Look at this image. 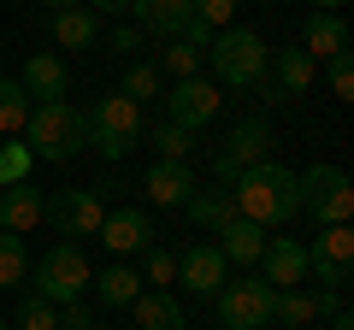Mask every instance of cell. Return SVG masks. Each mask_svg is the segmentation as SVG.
I'll use <instances>...</instances> for the list:
<instances>
[{"label":"cell","instance_id":"b9f144b4","mask_svg":"<svg viewBox=\"0 0 354 330\" xmlns=\"http://www.w3.org/2000/svg\"><path fill=\"white\" fill-rule=\"evenodd\" d=\"M337 6H342V0H313V12H337Z\"/></svg>","mask_w":354,"mask_h":330},{"label":"cell","instance_id":"5b68a950","mask_svg":"<svg viewBox=\"0 0 354 330\" xmlns=\"http://www.w3.org/2000/svg\"><path fill=\"white\" fill-rule=\"evenodd\" d=\"M354 213V183L342 165H307L301 171V218H313L319 230L325 224H348Z\"/></svg>","mask_w":354,"mask_h":330},{"label":"cell","instance_id":"83f0119b","mask_svg":"<svg viewBox=\"0 0 354 330\" xmlns=\"http://www.w3.org/2000/svg\"><path fill=\"white\" fill-rule=\"evenodd\" d=\"M24 118H30L24 83H18V77H0V136H18V130H24Z\"/></svg>","mask_w":354,"mask_h":330},{"label":"cell","instance_id":"8992f818","mask_svg":"<svg viewBox=\"0 0 354 330\" xmlns=\"http://www.w3.org/2000/svg\"><path fill=\"white\" fill-rule=\"evenodd\" d=\"M88 283H95V271H88V260H83L77 242H53L48 254L36 260V295H41V301H53V307L83 301Z\"/></svg>","mask_w":354,"mask_h":330},{"label":"cell","instance_id":"d6986e66","mask_svg":"<svg viewBox=\"0 0 354 330\" xmlns=\"http://www.w3.org/2000/svg\"><path fill=\"white\" fill-rule=\"evenodd\" d=\"M41 201L48 195L36 189V183H12V189H0V230H12V236H24V230L41 224Z\"/></svg>","mask_w":354,"mask_h":330},{"label":"cell","instance_id":"484cf974","mask_svg":"<svg viewBox=\"0 0 354 330\" xmlns=\"http://www.w3.org/2000/svg\"><path fill=\"white\" fill-rule=\"evenodd\" d=\"M272 324H283V330L319 324V313H313V295H307V289H278V295H272Z\"/></svg>","mask_w":354,"mask_h":330},{"label":"cell","instance_id":"ee69618b","mask_svg":"<svg viewBox=\"0 0 354 330\" xmlns=\"http://www.w3.org/2000/svg\"><path fill=\"white\" fill-rule=\"evenodd\" d=\"M260 330H283V324H260Z\"/></svg>","mask_w":354,"mask_h":330},{"label":"cell","instance_id":"5bb4252c","mask_svg":"<svg viewBox=\"0 0 354 330\" xmlns=\"http://www.w3.org/2000/svg\"><path fill=\"white\" fill-rule=\"evenodd\" d=\"M177 278H183V289H189V295H207V301H213V295L225 289L230 266H225V254H218L213 242H195L189 254L177 260Z\"/></svg>","mask_w":354,"mask_h":330},{"label":"cell","instance_id":"ffe728a7","mask_svg":"<svg viewBox=\"0 0 354 330\" xmlns=\"http://www.w3.org/2000/svg\"><path fill=\"white\" fill-rule=\"evenodd\" d=\"M130 313H136V330H189V318H183L171 289H142L130 301Z\"/></svg>","mask_w":354,"mask_h":330},{"label":"cell","instance_id":"6da1fadb","mask_svg":"<svg viewBox=\"0 0 354 330\" xmlns=\"http://www.w3.org/2000/svg\"><path fill=\"white\" fill-rule=\"evenodd\" d=\"M230 195H236V218H248V224H260V230L301 218V171H290V165H278V159L248 165V171L230 183Z\"/></svg>","mask_w":354,"mask_h":330},{"label":"cell","instance_id":"60d3db41","mask_svg":"<svg viewBox=\"0 0 354 330\" xmlns=\"http://www.w3.org/2000/svg\"><path fill=\"white\" fill-rule=\"evenodd\" d=\"M41 6H53V12H65V6H83V0H41Z\"/></svg>","mask_w":354,"mask_h":330},{"label":"cell","instance_id":"3957f363","mask_svg":"<svg viewBox=\"0 0 354 330\" xmlns=\"http://www.w3.org/2000/svg\"><path fill=\"white\" fill-rule=\"evenodd\" d=\"M207 65H213V77L225 83V89H254V83L266 77V65H272V48H266L260 30L225 24L213 36V48H207Z\"/></svg>","mask_w":354,"mask_h":330},{"label":"cell","instance_id":"cb8c5ba5","mask_svg":"<svg viewBox=\"0 0 354 330\" xmlns=\"http://www.w3.org/2000/svg\"><path fill=\"white\" fill-rule=\"evenodd\" d=\"M307 248V266H348L354 260V230L348 224H325L313 242H301Z\"/></svg>","mask_w":354,"mask_h":330},{"label":"cell","instance_id":"4dcf8cb0","mask_svg":"<svg viewBox=\"0 0 354 330\" xmlns=\"http://www.w3.org/2000/svg\"><path fill=\"white\" fill-rule=\"evenodd\" d=\"M160 71L177 77V83H183V77H201V53H195L189 41H171V48H160Z\"/></svg>","mask_w":354,"mask_h":330},{"label":"cell","instance_id":"7a4b0ae2","mask_svg":"<svg viewBox=\"0 0 354 330\" xmlns=\"http://www.w3.org/2000/svg\"><path fill=\"white\" fill-rule=\"evenodd\" d=\"M24 148L36 153V159H48V165L77 159V153L88 148V136H83V113H77L71 101L30 106V118H24Z\"/></svg>","mask_w":354,"mask_h":330},{"label":"cell","instance_id":"d590c367","mask_svg":"<svg viewBox=\"0 0 354 330\" xmlns=\"http://www.w3.org/2000/svg\"><path fill=\"white\" fill-rule=\"evenodd\" d=\"M230 12H236V0H195V24H207V30H225Z\"/></svg>","mask_w":354,"mask_h":330},{"label":"cell","instance_id":"9a60e30c","mask_svg":"<svg viewBox=\"0 0 354 330\" xmlns=\"http://www.w3.org/2000/svg\"><path fill=\"white\" fill-rule=\"evenodd\" d=\"M142 189H148L153 206H183L195 189H201V183H195L189 159H153V165H148V177H142Z\"/></svg>","mask_w":354,"mask_h":330},{"label":"cell","instance_id":"ba28073f","mask_svg":"<svg viewBox=\"0 0 354 330\" xmlns=\"http://www.w3.org/2000/svg\"><path fill=\"white\" fill-rule=\"evenodd\" d=\"M101 218H106L101 183H95V189H59V195H48V201H41V224H53L65 242H71V236H95V230H101Z\"/></svg>","mask_w":354,"mask_h":330},{"label":"cell","instance_id":"44dd1931","mask_svg":"<svg viewBox=\"0 0 354 330\" xmlns=\"http://www.w3.org/2000/svg\"><path fill=\"white\" fill-rule=\"evenodd\" d=\"M218 254H225V266H260V248H266V230L248 224V218H230L225 230H218L213 242Z\"/></svg>","mask_w":354,"mask_h":330},{"label":"cell","instance_id":"9c48e42d","mask_svg":"<svg viewBox=\"0 0 354 330\" xmlns=\"http://www.w3.org/2000/svg\"><path fill=\"white\" fill-rule=\"evenodd\" d=\"M260 159H272V124H266V118H242L225 136V148L213 153V177L230 189V183H236L248 165H260Z\"/></svg>","mask_w":354,"mask_h":330},{"label":"cell","instance_id":"8fae6325","mask_svg":"<svg viewBox=\"0 0 354 330\" xmlns=\"http://www.w3.org/2000/svg\"><path fill=\"white\" fill-rule=\"evenodd\" d=\"M165 118L183 130H201L218 118V83H207V77H183V83H171V95H165Z\"/></svg>","mask_w":354,"mask_h":330},{"label":"cell","instance_id":"e0dca14e","mask_svg":"<svg viewBox=\"0 0 354 330\" xmlns=\"http://www.w3.org/2000/svg\"><path fill=\"white\" fill-rule=\"evenodd\" d=\"M130 12H136V30H142V36L177 41V36H183V24L195 18V0H130Z\"/></svg>","mask_w":354,"mask_h":330},{"label":"cell","instance_id":"4fadbf2b","mask_svg":"<svg viewBox=\"0 0 354 330\" xmlns=\"http://www.w3.org/2000/svg\"><path fill=\"white\" fill-rule=\"evenodd\" d=\"M95 236H101L106 248L124 260V254H142V248H153V218L142 213V206H118V213H106V218H101V230H95Z\"/></svg>","mask_w":354,"mask_h":330},{"label":"cell","instance_id":"7bdbcfd3","mask_svg":"<svg viewBox=\"0 0 354 330\" xmlns=\"http://www.w3.org/2000/svg\"><path fill=\"white\" fill-rule=\"evenodd\" d=\"M88 330H113V324H88Z\"/></svg>","mask_w":354,"mask_h":330},{"label":"cell","instance_id":"4316f807","mask_svg":"<svg viewBox=\"0 0 354 330\" xmlns=\"http://www.w3.org/2000/svg\"><path fill=\"white\" fill-rule=\"evenodd\" d=\"M24 278H30V248H24V236L0 230V289H24Z\"/></svg>","mask_w":354,"mask_h":330},{"label":"cell","instance_id":"d6a6232c","mask_svg":"<svg viewBox=\"0 0 354 330\" xmlns=\"http://www.w3.org/2000/svg\"><path fill=\"white\" fill-rule=\"evenodd\" d=\"M171 278H177V254H171V248H142V283L165 289Z\"/></svg>","mask_w":354,"mask_h":330},{"label":"cell","instance_id":"74e56055","mask_svg":"<svg viewBox=\"0 0 354 330\" xmlns=\"http://www.w3.org/2000/svg\"><path fill=\"white\" fill-rule=\"evenodd\" d=\"M88 324H95V318L83 313V301H65L59 307V330H88Z\"/></svg>","mask_w":354,"mask_h":330},{"label":"cell","instance_id":"d4e9b609","mask_svg":"<svg viewBox=\"0 0 354 330\" xmlns=\"http://www.w3.org/2000/svg\"><path fill=\"white\" fill-rule=\"evenodd\" d=\"M95 295H101L106 307H130V301H136V295H142V271L118 260V266H106L101 278H95Z\"/></svg>","mask_w":354,"mask_h":330},{"label":"cell","instance_id":"f1b7e54d","mask_svg":"<svg viewBox=\"0 0 354 330\" xmlns=\"http://www.w3.org/2000/svg\"><path fill=\"white\" fill-rule=\"evenodd\" d=\"M30 165H36V153H30L24 142H0V189L24 183V177H30Z\"/></svg>","mask_w":354,"mask_h":330},{"label":"cell","instance_id":"603a6c76","mask_svg":"<svg viewBox=\"0 0 354 330\" xmlns=\"http://www.w3.org/2000/svg\"><path fill=\"white\" fill-rule=\"evenodd\" d=\"M95 36H101V18L88 12V6H65V12H53V41L59 48H95Z\"/></svg>","mask_w":354,"mask_h":330},{"label":"cell","instance_id":"2e32d148","mask_svg":"<svg viewBox=\"0 0 354 330\" xmlns=\"http://www.w3.org/2000/svg\"><path fill=\"white\" fill-rule=\"evenodd\" d=\"M24 95L30 106H48V101H65V89H71V77H65V59L59 53H30L24 59Z\"/></svg>","mask_w":354,"mask_h":330},{"label":"cell","instance_id":"277c9868","mask_svg":"<svg viewBox=\"0 0 354 330\" xmlns=\"http://www.w3.org/2000/svg\"><path fill=\"white\" fill-rule=\"evenodd\" d=\"M83 136H88V148L101 153V159H124L142 142V106L124 101V95H101V101L83 113Z\"/></svg>","mask_w":354,"mask_h":330},{"label":"cell","instance_id":"f6af8a7d","mask_svg":"<svg viewBox=\"0 0 354 330\" xmlns=\"http://www.w3.org/2000/svg\"><path fill=\"white\" fill-rule=\"evenodd\" d=\"M0 330H6V318H0Z\"/></svg>","mask_w":354,"mask_h":330},{"label":"cell","instance_id":"1f68e13d","mask_svg":"<svg viewBox=\"0 0 354 330\" xmlns=\"http://www.w3.org/2000/svg\"><path fill=\"white\" fill-rule=\"evenodd\" d=\"M148 142H153V148H160V159H183V153L195 148V130H183V124H171V118H165V124L153 130Z\"/></svg>","mask_w":354,"mask_h":330},{"label":"cell","instance_id":"e575fe53","mask_svg":"<svg viewBox=\"0 0 354 330\" xmlns=\"http://www.w3.org/2000/svg\"><path fill=\"white\" fill-rule=\"evenodd\" d=\"M330 95L337 101H354V53H337L330 59Z\"/></svg>","mask_w":354,"mask_h":330},{"label":"cell","instance_id":"bcb514c9","mask_svg":"<svg viewBox=\"0 0 354 330\" xmlns=\"http://www.w3.org/2000/svg\"><path fill=\"white\" fill-rule=\"evenodd\" d=\"M301 330H313V324H301Z\"/></svg>","mask_w":354,"mask_h":330},{"label":"cell","instance_id":"f546056e","mask_svg":"<svg viewBox=\"0 0 354 330\" xmlns=\"http://www.w3.org/2000/svg\"><path fill=\"white\" fill-rule=\"evenodd\" d=\"M18 330H59V307L30 289L24 301H18Z\"/></svg>","mask_w":354,"mask_h":330},{"label":"cell","instance_id":"30bf717a","mask_svg":"<svg viewBox=\"0 0 354 330\" xmlns=\"http://www.w3.org/2000/svg\"><path fill=\"white\" fill-rule=\"evenodd\" d=\"M307 89H313V59H307L301 48H283L278 59H272V71L254 83V95H260V101H272V106L295 101V95H307Z\"/></svg>","mask_w":354,"mask_h":330},{"label":"cell","instance_id":"8d00e7d4","mask_svg":"<svg viewBox=\"0 0 354 330\" xmlns=\"http://www.w3.org/2000/svg\"><path fill=\"white\" fill-rule=\"evenodd\" d=\"M307 278H319L325 289H348V266H307Z\"/></svg>","mask_w":354,"mask_h":330},{"label":"cell","instance_id":"836d02e7","mask_svg":"<svg viewBox=\"0 0 354 330\" xmlns=\"http://www.w3.org/2000/svg\"><path fill=\"white\" fill-rule=\"evenodd\" d=\"M118 95H124V101H153V95H160V71H153V65H130V71H124V89H118Z\"/></svg>","mask_w":354,"mask_h":330},{"label":"cell","instance_id":"7c38bea8","mask_svg":"<svg viewBox=\"0 0 354 330\" xmlns=\"http://www.w3.org/2000/svg\"><path fill=\"white\" fill-rule=\"evenodd\" d=\"M260 278L272 283V289H301L307 283V248L295 236H272L260 248Z\"/></svg>","mask_w":354,"mask_h":330},{"label":"cell","instance_id":"ac0fdd59","mask_svg":"<svg viewBox=\"0 0 354 330\" xmlns=\"http://www.w3.org/2000/svg\"><path fill=\"white\" fill-rule=\"evenodd\" d=\"M301 53H307L313 65L348 53V24H342V12H307V24H301Z\"/></svg>","mask_w":354,"mask_h":330},{"label":"cell","instance_id":"ab89813d","mask_svg":"<svg viewBox=\"0 0 354 330\" xmlns=\"http://www.w3.org/2000/svg\"><path fill=\"white\" fill-rule=\"evenodd\" d=\"M113 48H124V53H130V48H142V30H130V24H124V30L113 36Z\"/></svg>","mask_w":354,"mask_h":330},{"label":"cell","instance_id":"7402d4cb","mask_svg":"<svg viewBox=\"0 0 354 330\" xmlns=\"http://www.w3.org/2000/svg\"><path fill=\"white\" fill-rule=\"evenodd\" d=\"M183 213H189V224H201V230H225L230 218H236V195L225 189V183H218V189H195L189 201H183Z\"/></svg>","mask_w":354,"mask_h":330},{"label":"cell","instance_id":"f35d334b","mask_svg":"<svg viewBox=\"0 0 354 330\" xmlns=\"http://www.w3.org/2000/svg\"><path fill=\"white\" fill-rule=\"evenodd\" d=\"M88 12H95V18H118V12H130V0H88Z\"/></svg>","mask_w":354,"mask_h":330},{"label":"cell","instance_id":"52a82bcc","mask_svg":"<svg viewBox=\"0 0 354 330\" xmlns=\"http://www.w3.org/2000/svg\"><path fill=\"white\" fill-rule=\"evenodd\" d=\"M272 283L266 278H225V289L213 295V313H218V330H260L272 324Z\"/></svg>","mask_w":354,"mask_h":330}]
</instances>
